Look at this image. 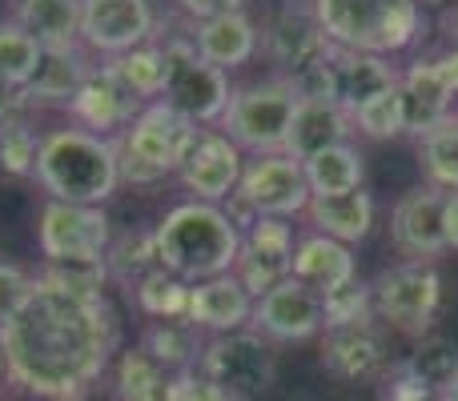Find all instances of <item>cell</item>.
Returning <instances> with one entry per match:
<instances>
[{"instance_id": "6da1fadb", "label": "cell", "mask_w": 458, "mask_h": 401, "mask_svg": "<svg viewBox=\"0 0 458 401\" xmlns=\"http://www.w3.org/2000/svg\"><path fill=\"white\" fill-rule=\"evenodd\" d=\"M121 322L109 293L77 297L40 281L13 317L0 325L8 386L40 401H85L113 370Z\"/></svg>"}, {"instance_id": "7a4b0ae2", "label": "cell", "mask_w": 458, "mask_h": 401, "mask_svg": "<svg viewBox=\"0 0 458 401\" xmlns=\"http://www.w3.org/2000/svg\"><path fill=\"white\" fill-rule=\"evenodd\" d=\"M32 181L45 189L48 201L105 205L121 185L117 141L113 137H97L77 125L48 129L40 137Z\"/></svg>"}, {"instance_id": "3957f363", "label": "cell", "mask_w": 458, "mask_h": 401, "mask_svg": "<svg viewBox=\"0 0 458 401\" xmlns=\"http://www.w3.org/2000/svg\"><path fill=\"white\" fill-rule=\"evenodd\" d=\"M157 261L165 273L182 277L185 285L233 273L242 253V229L225 217L222 205L182 201L157 221Z\"/></svg>"}, {"instance_id": "277c9868", "label": "cell", "mask_w": 458, "mask_h": 401, "mask_svg": "<svg viewBox=\"0 0 458 401\" xmlns=\"http://www.w3.org/2000/svg\"><path fill=\"white\" fill-rule=\"evenodd\" d=\"M326 40L334 48L370 56H394L419 40V0H310Z\"/></svg>"}, {"instance_id": "5b68a950", "label": "cell", "mask_w": 458, "mask_h": 401, "mask_svg": "<svg viewBox=\"0 0 458 401\" xmlns=\"http://www.w3.org/2000/svg\"><path fill=\"white\" fill-rule=\"evenodd\" d=\"M201 137V129L193 121H185L182 113H174L169 104L149 101L141 104L125 133H117V165L125 185H157L165 177H174L182 169V161L190 157L193 141Z\"/></svg>"}, {"instance_id": "8992f818", "label": "cell", "mask_w": 458, "mask_h": 401, "mask_svg": "<svg viewBox=\"0 0 458 401\" xmlns=\"http://www.w3.org/2000/svg\"><path fill=\"white\" fill-rule=\"evenodd\" d=\"M298 104H301L298 88L282 72L266 80H253L245 88H233L217 133H225L237 149L253 153V157H261V153H285Z\"/></svg>"}, {"instance_id": "52a82bcc", "label": "cell", "mask_w": 458, "mask_h": 401, "mask_svg": "<svg viewBox=\"0 0 458 401\" xmlns=\"http://www.w3.org/2000/svg\"><path fill=\"white\" fill-rule=\"evenodd\" d=\"M161 53H165V88H161L157 101L169 104L174 113H182L198 129L222 125L229 96H233L229 72L201 61V53L193 48L190 37H169L161 45Z\"/></svg>"}, {"instance_id": "ba28073f", "label": "cell", "mask_w": 458, "mask_h": 401, "mask_svg": "<svg viewBox=\"0 0 458 401\" xmlns=\"http://www.w3.org/2000/svg\"><path fill=\"white\" fill-rule=\"evenodd\" d=\"M370 297L374 317H382L386 325L411 333V338H422L435 322L438 305H443V277L435 265L403 261V265H390L374 277Z\"/></svg>"}, {"instance_id": "9c48e42d", "label": "cell", "mask_w": 458, "mask_h": 401, "mask_svg": "<svg viewBox=\"0 0 458 401\" xmlns=\"http://www.w3.org/2000/svg\"><path fill=\"white\" fill-rule=\"evenodd\" d=\"M198 370L233 401H253L274 386V346L253 330L209 338L198 357Z\"/></svg>"}, {"instance_id": "30bf717a", "label": "cell", "mask_w": 458, "mask_h": 401, "mask_svg": "<svg viewBox=\"0 0 458 401\" xmlns=\"http://www.w3.org/2000/svg\"><path fill=\"white\" fill-rule=\"evenodd\" d=\"M113 221L105 205L45 201L37 217V245L45 261H105Z\"/></svg>"}, {"instance_id": "8fae6325", "label": "cell", "mask_w": 458, "mask_h": 401, "mask_svg": "<svg viewBox=\"0 0 458 401\" xmlns=\"http://www.w3.org/2000/svg\"><path fill=\"white\" fill-rule=\"evenodd\" d=\"M233 197L242 201L253 217L293 221L298 213H306L314 193H310L298 157H290V153H261V157L245 161Z\"/></svg>"}, {"instance_id": "7c38bea8", "label": "cell", "mask_w": 458, "mask_h": 401, "mask_svg": "<svg viewBox=\"0 0 458 401\" xmlns=\"http://www.w3.org/2000/svg\"><path fill=\"white\" fill-rule=\"evenodd\" d=\"M149 0H81V45L89 56H121L157 37Z\"/></svg>"}, {"instance_id": "4fadbf2b", "label": "cell", "mask_w": 458, "mask_h": 401, "mask_svg": "<svg viewBox=\"0 0 458 401\" xmlns=\"http://www.w3.org/2000/svg\"><path fill=\"white\" fill-rule=\"evenodd\" d=\"M253 333L274 346H290V341H310L326 330V305H322V293H314L310 285H301L298 277H285L277 281L266 297L253 301Z\"/></svg>"}, {"instance_id": "5bb4252c", "label": "cell", "mask_w": 458, "mask_h": 401, "mask_svg": "<svg viewBox=\"0 0 458 401\" xmlns=\"http://www.w3.org/2000/svg\"><path fill=\"white\" fill-rule=\"evenodd\" d=\"M293 225L282 217H258L242 233V253L233 261V277L253 301L266 297L277 281H285L293 269Z\"/></svg>"}, {"instance_id": "9a60e30c", "label": "cell", "mask_w": 458, "mask_h": 401, "mask_svg": "<svg viewBox=\"0 0 458 401\" xmlns=\"http://www.w3.org/2000/svg\"><path fill=\"white\" fill-rule=\"evenodd\" d=\"M245 157L225 133H214V129H201V137L193 141L190 157L182 161L177 177H182L190 201H206V205H225L237 193V181H242Z\"/></svg>"}, {"instance_id": "2e32d148", "label": "cell", "mask_w": 458, "mask_h": 401, "mask_svg": "<svg viewBox=\"0 0 458 401\" xmlns=\"http://www.w3.org/2000/svg\"><path fill=\"white\" fill-rule=\"evenodd\" d=\"M443 205H446V193L430 189V185L398 197L394 213H390V241H394V249L403 253L406 261L435 265V257L446 253Z\"/></svg>"}, {"instance_id": "e0dca14e", "label": "cell", "mask_w": 458, "mask_h": 401, "mask_svg": "<svg viewBox=\"0 0 458 401\" xmlns=\"http://www.w3.org/2000/svg\"><path fill=\"white\" fill-rule=\"evenodd\" d=\"M322 365L338 381H374L386 370V346L374 317L322 330Z\"/></svg>"}, {"instance_id": "ac0fdd59", "label": "cell", "mask_w": 458, "mask_h": 401, "mask_svg": "<svg viewBox=\"0 0 458 401\" xmlns=\"http://www.w3.org/2000/svg\"><path fill=\"white\" fill-rule=\"evenodd\" d=\"M326 64H330V80H334V104H338L346 117H354L374 96L398 88V72L390 69L386 56L350 53V48L330 45L326 48Z\"/></svg>"}, {"instance_id": "d6986e66", "label": "cell", "mask_w": 458, "mask_h": 401, "mask_svg": "<svg viewBox=\"0 0 458 401\" xmlns=\"http://www.w3.org/2000/svg\"><path fill=\"white\" fill-rule=\"evenodd\" d=\"M326 48H330V40H326L310 4H285L266 29V53L282 69V77H293L306 64H314Z\"/></svg>"}, {"instance_id": "ffe728a7", "label": "cell", "mask_w": 458, "mask_h": 401, "mask_svg": "<svg viewBox=\"0 0 458 401\" xmlns=\"http://www.w3.org/2000/svg\"><path fill=\"white\" fill-rule=\"evenodd\" d=\"M137 113H141V101L129 96L101 64H97L93 77L81 85V93L72 96V104H69V117L77 121V129H89V133H97V137L125 133Z\"/></svg>"}, {"instance_id": "44dd1931", "label": "cell", "mask_w": 458, "mask_h": 401, "mask_svg": "<svg viewBox=\"0 0 458 401\" xmlns=\"http://www.w3.org/2000/svg\"><path fill=\"white\" fill-rule=\"evenodd\" d=\"M193 325L201 333H237V330H250L253 322V297L242 289L233 273H222V277H209V281H198L190 285V309H185Z\"/></svg>"}, {"instance_id": "7402d4cb", "label": "cell", "mask_w": 458, "mask_h": 401, "mask_svg": "<svg viewBox=\"0 0 458 401\" xmlns=\"http://www.w3.org/2000/svg\"><path fill=\"white\" fill-rule=\"evenodd\" d=\"M93 69H97V61L85 53V45L81 48H45L32 80L24 85V96H29L32 109H45V104L69 109L72 96L81 93V85L93 77Z\"/></svg>"}, {"instance_id": "603a6c76", "label": "cell", "mask_w": 458, "mask_h": 401, "mask_svg": "<svg viewBox=\"0 0 458 401\" xmlns=\"http://www.w3.org/2000/svg\"><path fill=\"white\" fill-rule=\"evenodd\" d=\"M190 40L201 53V61H209L222 72H233V69H242V64H250L261 48L258 24L245 13H225V16H214V21L193 24Z\"/></svg>"}, {"instance_id": "cb8c5ba5", "label": "cell", "mask_w": 458, "mask_h": 401, "mask_svg": "<svg viewBox=\"0 0 458 401\" xmlns=\"http://www.w3.org/2000/svg\"><path fill=\"white\" fill-rule=\"evenodd\" d=\"M398 93H403V109H406V133L414 137H427L430 129L443 125L454 113V93L446 88L438 61H414L398 77Z\"/></svg>"}, {"instance_id": "d4e9b609", "label": "cell", "mask_w": 458, "mask_h": 401, "mask_svg": "<svg viewBox=\"0 0 458 401\" xmlns=\"http://www.w3.org/2000/svg\"><path fill=\"white\" fill-rule=\"evenodd\" d=\"M290 277H298L301 285H310L314 293H334L342 289L346 281L358 277V261L350 253V245L334 241V237H322V233H310V237H298L293 245V269Z\"/></svg>"}, {"instance_id": "484cf974", "label": "cell", "mask_w": 458, "mask_h": 401, "mask_svg": "<svg viewBox=\"0 0 458 401\" xmlns=\"http://www.w3.org/2000/svg\"><path fill=\"white\" fill-rule=\"evenodd\" d=\"M306 217L322 237H334L342 245H358L374 229V197L366 189L334 193V197H310Z\"/></svg>"}, {"instance_id": "4316f807", "label": "cell", "mask_w": 458, "mask_h": 401, "mask_svg": "<svg viewBox=\"0 0 458 401\" xmlns=\"http://www.w3.org/2000/svg\"><path fill=\"white\" fill-rule=\"evenodd\" d=\"M13 21L40 48H81V0H16Z\"/></svg>"}, {"instance_id": "83f0119b", "label": "cell", "mask_w": 458, "mask_h": 401, "mask_svg": "<svg viewBox=\"0 0 458 401\" xmlns=\"http://www.w3.org/2000/svg\"><path fill=\"white\" fill-rule=\"evenodd\" d=\"M350 133H354V121H350L334 101H301L285 153L306 161V157H314V153L334 149V145H346Z\"/></svg>"}, {"instance_id": "f1b7e54d", "label": "cell", "mask_w": 458, "mask_h": 401, "mask_svg": "<svg viewBox=\"0 0 458 401\" xmlns=\"http://www.w3.org/2000/svg\"><path fill=\"white\" fill-rule=\"evenodd\" d=\"M403 373L435 401H443L458 386V341L443 333H427L419 338V349L403 362Z\"/></svg>"}, {"instance_id": "f546056e", "label": "cell", "mask_w": 458, "mask_h": 401, "mask_svg": "<svg viewBox=\"0 0 458 401\" xmlns=\"http://www.w3.org/2000/svg\"><path fill=\"white\" fill-rule=\"evenodd\" d=\"M174 373L157 365L141 346L117 354L113 362V401H169Z\"/></svg>"}, {"instance_id": "4dcf8cb0", "label": "cell", "mask_w": 458, "mask_h": 401, "mask_svg": "<svg viewBox=\"0 0 458 401\" xmlns=\"http://www.w3.org/2000/svg\"><path fill=\"white\" fill-rule=\"evenodd\" d=\"M301 173H306V185L314 197H334V193H354L362 189L366 181V165L362 153L354 145H334L326 153H314V157L301 161Z\"/></svg>"}, {"instance_id": "1f68e13d", "label": "cell", "mask_w": 458, "mask_h": 401, "mask_svg": "<svg viewBox=\"0 0 458 401\" xmlns=\"http://www.w3.org/2000/svg\"><path fill=\"white\" fill-rule=\"evenodd\" d=\"M141 349L157 365H165L169 373H182V370H198L206 341H201V330L190 317H174V322H153L141 338Z\"/></svg>"}, {"instance_id": "d6a6232c", "label": "cell", "mask_w": 458, "mask_h": 401, "mask_svg": "<svg viewBox=\"0 0 458 401\" xmlns=\"http://www.w3.org/2000/svg\"><path fill=\"white\" fill-rule=\"evenodd\" d=\"M101 69L141 104L157 101L161 88H165V53H161V45H153V40L133 48V53L109 56V61H101Z\"/></svg>"}, {"instance_id": "836d02e7", "label": "cell", "mask_w": 458, "mask_h": 401, "mask_svg": "<svg viewBox=\"0 0 458 401\" xmlns=\"http://www.w3.org/2000/svg\"><path fill=\"white\" fill-rule=\"evenodd\" d=\"M105 269H109V281L125 285V289L133 293L137 281H145L153 269H161L153 229H125V233H113L109 253H105Z\"/></svg>"}, {"instance_id": "e575fe53", "label": "cell", "mask_w": 458, "mask_h": 401, "mask_svg": "<svg viewBox=\"0 0 458 401\" xmlns=\"http://www.w3.org/2000/svg\"><path fill=\"white\" fill-rule=\"evenodd\" d=\"M419 145H422V169L430 177V189L458 193V113H451L427 137H419Z\"/></svg>"}, {"instance_id": "d590c367", "label": "cell", "mask_w": 458, "mask_h": 401, "mask_svg": "<svg viewBox=\"0 0 458 401\" xmlns=\"http://www.w3.org/2000/svg\"><path fill=\"white\" fill-rule=\"evenodd\" d=\"M129 297L153 322H174V317H185V309H190V285L182 277L165 273V269H153L145 281H137V289Z\"/></svg>"}, {"instance_id": "8d00e7d4", "label": "cell", "mask_w": 458, "mask_h": 401, "mask_svg": "<svg viewBox=\"0 0 458 401\" xmlns=\"http://www.w3.org/2000/svg\"><path fill=\"white\" fill-rule=\"evenodd\" d=\"M40 53H45V48H40L21 24L0 21V80H4V85H16V88L29 85L40 64Z\"/></svg>"}, {"instance_id": "74e56055", "label": "cell", "mask_w": 458, "mask_h": 401, "mask_svg": "<svg viewBox=\"0 0 458 401\" xmlns=\"http://www.w3.org/2000/svg\"><path fill=\"white\" fill-rule=\"evenodd\" d=\"M40 137L45 133H37V125H32L29 113L16 117V121H8V125L0 129V173H8V177H32L37 173Z\"/></svg>"}, {"instance_id": "f35d334b", "label": "cell", "mask_w": 458, "mask_h": 401, "mask_svg": "<svg viewBox=\"0 0 458 401\" xmlns=\"http://www.w3.org/2000/svg\"><path fill=\"white\" fill-rule=\"evenodd\" d=\"M37 277L56 289L77 293V297H105V285H109L105 261H45Z\"/></svg>"}, {"instance_id": "ab89813d", "label": "cell", "mask_w": 458, "mask_h": 401, "mask_svg": "<svg viewBox=\"0 0 458 401\" xmlns=\"http://www.w3.org/2000/svg\"><path fill=\"white\" fill-rule=\"evenodd\" d=\"M358 125V133L374 137V141H386V137H398L406 133V109H403V93L398 88H390V93L374 96L370 104H362V109L350 117Z\"/></svg>"}, {"instance_id": "60d3db41", "label": "cell", "mask_w": 458, "mask_h": 401, "mask_svg": "<svg viewBox=\"0 0 458 401\" xmlns=\"http://www.w3.org/2000/svg\"><path fill=\"white\" fill-rule=\"evenodd\" d=\"M322 305H326V325H350V322H366V317H374L370 285L358 281V277L346 281L342 289L326 293Z\"/></svg>"}, {"instance_id": "b9f144b4", "label": "cell", "mask_w": 458, "mask_h": 401, "mask_svg": "<svg viewBox=\"0 0 458 401\" xmlns=\"http://www.w3.org/2000/svg\"><path fill=\"white\" fill-rule=\"evenodd\" d=\"M32 289V273L24 265H16V261H4L0 257V325L8 322V317L21 309V301L29 297Z\"/></svg>"}, {"instance_id": "7bdbcfd3", "label": "cell", "mask_w": 458, "mask_h": 401, "mask_svg": "<svg viewBox=\"0 0 458 401\" xmlns=\"http://www.w3.org/2000/svg\"><path fill=\"white\" fill-rule=\"evenodd\" d=\"M169 401H233V397L222 394L201 370H182V373H174V394H169Z\"/></svg>"}, {"instance_id": "ee69618b", "label": "cell", "mask_w": 458, "mask_h": 401, "mask_svg": "<svg viewBox=\"0 0 458 401\" xmlns=\"http://www.w3.org/2000/svg\"><path fill=\"white\" fill-rule=\"evenodd\" d=\"M242 4L245 0H177V8H182L193 24L214 21V16H225V13H242Z\"/></svg>"}, {"instance_id": "f6af8a7d", "label": "cell", "mask_w": 458, "mask_h": 401, "mask_svg": "<svg viewBox=\"0 0 458 401\" xmlns=\"http://www.w3.org/2000/svg\"><path fill=\"white\" fill-rule=\"evenodd\" d=\"M24 113H32V104H29V96H24V88L4 85V80H0V129H4L8 121L24 117Z\"/></svg>"}, {"instance_id": "bcb514c9", "label": "cell", "mask_w": 458, "mask_h": 401, "mask_svg": "<svg viewBox=\"0 0 458 401\" xmlns=\"http://www.w3.org/2000/svg\"><path fill=\"white\" fill-rule=\"evenodd\" d=\"M443 229H446V249H458V193H446Z\"/></svg>"}, {"instance_id": "7dc6e473", "label": "cell", "mask_w": 458, "mask_h": 401, "mask_svg": "<svg viewBox=\"0 0 458 401\" xmlns=\"http://www.w3.org/2000/svg\"><path fill=\"white\" fill-rule=\"evenodd\" d=\"M438 72H443L446 88H451L454 101H458V48H451L446 56H438Z\"/></svg>"}, {"instance_id": "c3c4849f", "label": "cell", "mask_w": 458, "mask_h": 401, "mask_svg": "<svg viewBox=\"0 0 458 401\" xmlns=\"http://www.w3.org/2000/svg\"><path fill=\"white\" fill-rule=\"evenodd\" d=\"M4 381H8V373H4V349H0V389H4Z\"/></svg>"}, {"instance_id": "681fc988", "label": "cell", "mask_w": 458, "mask_h": 401, "mask_svg": "<svg viewBox=\"0 0 458 401\" xmlns=\"http://www.w3.org/2000/svg\"><path fill=\"white\" fill-rule=\"evenodd\" d=\"M443 401H458V386H454V389H451V394H446Z\"/></svg>"}, {"instance_id": "f907efd6", "label": "cell", "mask_w": 458, "mask_h": 401, "mask_svg": "<svg viewBox=\"0 0 458 401\" xmlns=\"http://www.w3.org/2000/svg\"><path fill=\"white\" fill-rule=\"evenodd\" d=\"M422 4H443V0H422Z\"/></svg>"}, {"instance_id": "816d5d0a", "label": "cell", "mask_w": 458, "mask_h": 401, "mask_svg": "<svg viewBox=\"0 0 458 401\" xmlns=\"http://www.w3.org/2000/svg\"><path fill=\"white\" fill-rule=\"evenodd\" d=\"M454 24H458V16H454ZM454 48H458V40H454Z\"/></svg>"}]
</instances>
